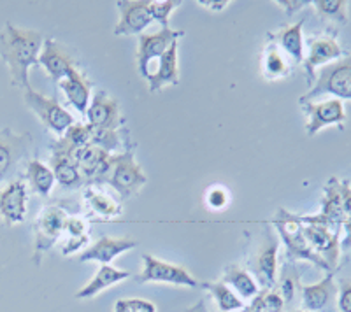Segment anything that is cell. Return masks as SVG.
<instances>
[{"label": "cell", "instance_id": "18", "mask_svg": "<svg viewBox=\"0 0 351 312\" xmlns=\"http://www.w3.org/2000/svg\"><path fill=\"white\" fill-rule=\"evenodd\" d=\"M27 216V183L14 179L0 190V218L8 226L20 224Z\"/></svg>", "mask_w": 351, "mask_h": 312}, {"label": "cell", "instance_id": "6", "mask_svg": "<svg viewBox=\"0 0 351 312\" xmlns=\"http://www.w3.org/2000/svg\"><path fill=\"white\" fill-rule=\"evenodd\" d=\"M143 261L144 268L136 277L137 283H167V285L184 286V288H200L199 281L184 267L162 261L148 252L143 255Z\"/></svg>", "mask_w": 351, "mask_h": 312}, {"label": "cell", "instance_id": "7", "mask_svg": "<svg viewBox=\"0 0 351 312\" xmlns=\"http://www.w3.org/2000/svg\"><path fill=\"white\" fill-rule=\"evenodd\" d=\"M184 36V30H172L171 27L162 28L160 32L155 34H141L139 36V49H137V68L139 74L148 79L149 76V64L155 58H160L172 42Z\"/></svg>", "mask_w": 351, "mask_h": 312}, {"label": "cell", "instance_id": "21", "mask_svg": "<svg viewBox=\"0 0 351 312\" xmlns=\"http://www.w3.org/2000/svg\"><path fill=\"white\" fill-rule=\"evenodd\" d=\"M137 240L134 239H116V237H102L93 246L84 249L80 255V261H99L100 265H109L118 255L134 249Z\"/></svg>", "mask_w": 351, "mask_h": 312}, {"label": "cell", "instance_id": "42", "mask_svg": "<svg viewBox=\"0 0 351 312\" xmlns=\"http://www.w3.org/2000/svg\"><path fill=\"white\" fill-rule=\"evenodd\" d=\"M241 312H262V311H260V309H256L255 305L250 304V305H247V307H244Z\"/></svg>", "mask_w": 351, "mask_h": 312}, {"label": "cell", "instance_id": "10", "mask_svg": "<svg viewBox=\"0 0 351 312\" xmlns=\"http://www.w3.org/2000/svg\"><path fill=\"white\" fill-rule=\"evenodd\" d=\"M67 214L60 205H48L44 207L39 218L36 220V260L39 261L40 255L51 249L56 240L64 232Z\"/></svg>", "mask_w": 351, "mask_h": 312}, {"label": "cell", "instance_id": "30", "mask_svg": "<svg viewBox=\"0 0 351 312\" xmlns=\"http://www.w3.org/2000/svg\"><path fill=\"white\" fill-rule=\"evenodd\" d=\"M200 288L208 289L213 296H215L216 304H218L219 311L221 312H234V311H243L244 304L236 293L232 291L227 285H223L221 281H216V283H200Z\"/></svg>", "mask_w": 351, "mask_h": 312}, {"label": "cell", "instance_id": "26", "mask_svg": "<svg viewBox=\"0 0 351 312\" xmlns=\"http://www.w3.org/2000/svg\"><path fill=\"white\" fill-rule=\"evenodd\" d=\"M49 161H51V170L53 174H55V181H58L60 186H64V188L74 190L80 188L83 183H86L84 177L81 176L77 165L74 164L69 156L51 151Z\"/></svg>", "mask_w": 351, "mask_h": 312}, {"label": "cell", "instance_id": "13", "mask_svg": "<svg viewBox=\"0 0 351 312\" xmlns=\"http://www.w3.org/2000/svg\"><path fill=\"white\" fill-rule=\"evenodd\" d=\"M116 8L120 11V21L114 27V36H141L152 25L149 0H118Z\"/></svg>", "mask_w": 351, "mask_h": 312}, {"label": "cell", "instance_id": "36", "mask_svg": "<svg viewBox=\"0 0 351 312\" xmlns=\"http://www.w3.org/2000/svg\"><path fill=\"white\" fill-rule=\"evenodd\" d=\"M114 312H156V305L144 298H121L114 304Z\"/></svg>", "mask_w": 351, "mask_h": 312}, {"label": "cell", "instance_id": "35", "mask_svg": "<svg viewBox=\"0 0 351 312\" xmlns=\"http://www.w3.org/2000/svg\"><path fill=\"white\" fill-rule=\"evenodd\" d=\"M180 4L181 2H176V0H164V2L149 0V12H152L153 21H158V23L162 25V28H167L171 12Z\"/></svg>", "mask_w": 351, "mask_h": 312}, {"label": "cell", "instance_id": "1", "mask_svg": "<svg viewBox=\"0 0 351 312\" xmlns=\"http://www.w3.org/2000/svg\"><path fill=\"white\" fill-rule=\"evenodd\" d=\"M44 37L37 30L14 27L5 23L0 32V58L9 68L12 86L23 92L32 88L28 81V68L37 65V58L43 49Z\"/></svg>", "mask_w": 351, "mask_h": 312}, {"label": "cell", "instance_id": "43", "mask_svg": "<svg viewBox=\"0 0 351 312\" xmlns=\"http://www.w3.org/2000/svg\"><path fill=\"white\" fill-rule=\"evenodd\" d=\"M288 312H307V311H288Z\"/></svg>", "mask_w": 351, "mask_h": 312}, {"label": "cell", "instance_id": "14", "mask_svg": "<svg viewBox=\"0 0 351 312\" xmlns=\"http://www.w3.org/2000/svg\"><path fill=\"white\" fill-rule=\"evenodd\" d=\"M304 224V237L313 248V251L318 257L324 258L325 263L328 265L332 272L337 267L341 252V242H339V232L327 229L324 224L318 223H302Z\"/></svg>", "mask_w": 351, "mask_h": 312}, {"label": "cell", "instance_id": "8", "mask_svg": "<svg viewBox=\"0 0 351 312\" xmlns=\"http://www.w3.org/2000/svg\"><path fill=\"white\" fill-rule=\"evenodd\" d=\"M299 104L302 107L304 114L307 116L306 133L309 137L318 133L319 130L324 127H328V125H337L341 130L344 129L346 111H344L343 101H339V99H328V101L318 102V104L299 101Z\"/></svg>", "mask_w": 351, "mask_h": 312}, {"label": "cell", "instance_id": "11", "mask_svg": "<svg viewBox=\"0 0 351 312\" xmlns=\"http://www.w3.org/2000/svg\"><path fill=\"white\" fill-rule=\"evenodd\" d=\"M302 223H318L324 224L327 229L339 232L344 224V207H343V196L339 190V179L332 177L325 184V195L322 200V211L315 216H300Z\"/></svg>", "mask_w": 351, "mask_h": 312}, {"label": "cell", "instance_id": "40", "mask_svg": "<svg viewBox=\"0 0 351 312\" xmlns=\"http://www.w3.org/2000/svg\"><path fill=\"white\" fill-rule=\"evenodd\" d=\"M184 312H211V311H209V309H208L206 302L199 300L195 305H192V307H188Z\"/></svg>", "mask_w": 351, "mask_h": 312}, {"label": "cell", "instance_id": "15", "mask_svg": "<svg viewBox=\"0 0 351 312\" xmlns=\"http://www.w3.org/2000/svg\"><path fill=\"white\" fill-rule=\"evenodd\" d=\"M32 146L28 133H14L11 129L0 130V184L16 168Z\"/></svg>", "mask_w": 351, "mask_h": 312}, {"label": "cell", "instance_id": "16", "mask_svg": "<svg viewBox=\"0 0 351 312\" xmlns=\"http://www.w3.org/2000/svg\"><path fill=\"white\" fill-rule=\"evenodd\" d=\"M343 56V48L335 40V34H325V36L313 37L309 40V55L302 62L304 70H306V81L309 86H313L316 79V68L319 65H327V62L339 60Z\"/></svg>", "mask_w": 351, "mask_h": 312}, {"label": "cell", "instance_id": "37", "mask_svg": "<svg viewBox=\"0 0 351 312\" xmlns=\"http://www.w3.org/2000/svg\"><path fill=\"white\" fill-rule=\"evenodd\" d=\"M337 309L339 312H351V279H341L337 285Z\"/></svg>", "mask_w": 351, "mask_h": 312}, {"label": "cell", "instance_id": "19", "mask_svg": "<svg viewBox=\"0 0 351 312\" xmlns=\"http://www.w3.org/2000/svg\"><path fill=\"white\" fill-rule=\"evenodd\" d=\"M302 305L307 312H328L337 302V285L334 283V272H328L316 285L300 286Z\"/></svg>", "mask_w": 351, "mask_h": 312}, {"label": "cell", "instance_id": "17", "mask_svg": "<svg viewBox=\"0 0 351 312\" xmlns=\"http://www.w3.org/2000/svg\"><path fill=\"white\" fill-rule=\"evenodd\" d=\"M37 65H43L55 83H60L72 67H76V58L72 56L67 46L55 39H44L43 49L37 58Z\"/></svg>", "mask_w": 351, "mask_h": 312}, {"label": "cell", "instance_id": "25", "mask_svg": "<svg viewBox=\"0 0 351 312\" xmlns=\"http://www.w3.org/2000/svg\"><path fill=\"white\" fill-rule=\"evenodd\" d=\"M221 283L227 285L232 291L237 293L244 300H253L260 293V286L256 285V281L239 265H228L225 268Z\"/></svg>", "mask_w": 351, "mask_h": 312}, {"label": "cell", "instance_id": "34", "mask_svg": "<svg viewBox=\"0 0 351 312\" xmlns=\"http://www.w3.org/2000/svg\"><path fill=\"white\" fill-rule=\"evenodd\" d=\"M341 196H343V207H344V230H346V237L341 242L343 251H350L351 249V186L350 181H339Z\"/></svg>", "mask_w": 351, "mask_h": 312}, {"label": "cell", "instance_id": "4", "mask_svg": "<svg viewBox=\"0 0 351 312\" xmlns=\"http://www.w3.org/2000/svg\"><path fill=\"white\" fill-rule=\"evenodd\" d=\"M322 95H334L339 101H351V55L316 70V79L311 90L300 96L299 101L311 102L313 99Z\"/></svg>", "mask_w": 351, "mask_h": 312}, {"label": "cell", "instance_id": "23", "mask_svg": "<svg viewBox=\"0 0 351 312\" xmlns=\"http://www.w3.org/2000/svg\"><path fill=\"white\" fill-rule=\"evenodd\" d=\"M304 20H299L293 25H287L276 34H269L267 39L272 40V44L283 48L285 53L290 56L293 64L304 62V39H302Z\"/></svg>", "mask_w": 351, "mask_h": 312}, {"label": "cell", "instance_id": "38", "mask_svg": "<svg viewBox=\"0 0 351 312\" xmlns=\"http://www.w3.org/2000/svg\"><path fill=\"white\" fill-rule=\"evenodd\" d=\"M206 200L213 209H223L228 202V195L221 186H213L206 195Z\"/></svg>", "mask_w": 351, "mask_h": 312}, {"label": "cell", "instance_id": "28", "mask_svg": "<svg viewBox=\"0 0 351 312\" xmlns=\"http://www.w3.org/2000/svg\"><path fill=\"white\" fill-rule=\"evenodd\" d=\"M315 11L322 21L332 27L348 25V2L346 0H315Z\"/></svg>", "mask_w": 351, "mask_h": 312}, {"label": "cell", "instance_id": "32", "mask_svg": "<svg viewBox=\"0 0 351 312\" xmlns=\"http://www.w3.org/2000/svg\"><path fill=\"white\" fill-rule=\"evenodd\" d=\"M278 289H280L281 296H283L285 305H290L291 302L295 300L297 291H300V274L297 267L291 261H287L281 270L280 283H278Z\"/></svg>", "mask_w": 351, "mask_h": 312}, {"label": "cell", "instance_id": "12", "mask_svg": "<svg viewBox=\"0 0 351 312\" xmlns=\"http://www.w3.org/2000/svg\"><path fill=\"white\" fill-rule=\"evenodd\" d=\"M278 240L272 235L271 230H265L260 248L253 258L252 268L255 272L256 281L262 289L276 288V279H278Z\"/></svg>", "mask_w": 351, "mask_h": 312}, {"label": "cell", "instance_id": "3", "mask_svg": "<svg viewBox=\"0 0 351 312\" xmlns=\"http://www.w3.org/2000/svg\"><path fill=\"white\" fill-rule=\"evenodd\" d=\"M274 226L280 233L281 240L287 246V258L288 261L295 260H306L309 263L316 265L318 268H324L327 272H332L328 265L325 263L324 258L318 257L313 248L309 246V242L304 237V224L300 221V216L297 214H291V212L280 209L278 214H276Z\"/></svg>", "mask_w": 351, "mask_h": 312}, {"label": "cell", "instance_id": "33", "mask_svg": "<svg viewBox=\"0 0 351 312\" xmlns=\"http://www.w3.org/2000/svg\"><path fill=\"white\" fill-rule=\"evenodd\" d=\"M64 230H67L69 240L67 246L62 249V252H64L65 257H69V255H72L74 251H77L84 242H88L86 223H84L81 218H67V220H65Z\"/></svg>", "mask_w": 351, "mask_h": 312}, {"label": "cell", "instance_id": "41", "mask_svg": "<svg viewBox=\"0 0 351 312\" xmlns=\"http://www.w3.org/2000/svg\"><path fill=\"white\" fill-rule=\"evenodd\" d=\"M200 4H202L204 8L213 9V11H221V9H225V5H227L228 2L225 0V2H200Z\"/></svg>", "mask_w": 351, "mask_h": 312}, {"label": "cell", "instance_id": "5", "mask_svg": "<svg viewBox=\"0 0 351 312\" xmlns=\"http://www.w3.org/2000/svg\"><path fill=\"white\" fill-rule=\"evenodd\" d=\"M23 101L30 111H34L37 118L43 121V125L51 132L62 133L67 132L69 127L74 125V118L67 109L60 105L55 96H46L43 93L36 92L34 88L23 92Z\"/></svg>", "mask_w": 351, "mask_h": 312}, {"label": "cell", "instance_id": "9", "mask_svg": "<svg viewBox=\"0 0 351 312\" xmlns=\"http://www.w3.org/2000/svg\"><path fill=\"white\" fill-rule=\"evenodd\" d=\"M86 120L93 130L100 132H118L123 123L120 104L102 90L93 95V101L88 105Z\"/></svg>", "mask_w": 351, "mask_h": 312}, {"label": "cell", "instance_id": "39", "mask_svg": "<svg viewBox=\"0 0 351 312\" xmlns=\"http://www.w3.org/2000/svg\"><path fill=\"white\" fill-rule=\"evenodd\" d=\"M278 4L283 5V8L287 9V14H290V16H291L293 12L299 11V9H302L304 5H307L309 2H302V0H299V2H288V0H280Z\"/></svg>", "mask_w": 351, "mask_h": 312}, {"label": "cell", "instance_id": "31", "mask_svg": "<svg viewBox=\"0 0 351 312\" xmlns=\"http://www.w3.org/2000/svg\"><path fill=\"white\" fill-rule=\"evenodd\" d=\"M288 74H290V64L285 60L278 46L269 44L263 51V76L267 79H281Z\"/></svg>", "mask_w": 351, "mask_h": 312}, {"label": "cell", "instance_id": "20", "mask_svg": "<svg viewBox=\"0 0 351 312\" xmlns=\"http://www.w3.org/2000/svg\"><path fill=\"white\" fill-rule=\"evenodd\" d=\"M58 84L64 90L69 104L74 105L80 114L86 116V109L92 102V81L88 79L80 68L72 67L67 76Z\"/></svg>", "mask_w": 351, "mask_h": 312}, {"label": "cell", "instance_id": "27", "mask_svg": "<svg viewBox=\"0 0 351 312\" xmlns=\"http://www.w3.org/2000/svg\"><path fill=\"white\" fill-rule=\"evenodd\" d=\"M25 177L30 183L34 192L40 196H48L55 184V174L48 165H44L39 158H34L27 164V172Z\"/></svg>", "mask_w": 351, "mask_h": 312}, {"label": "cell", "instance_id": "2", "mask_svg": "<svg viewBox=\"0 0 351 312\" xmlns=\"http://www.w3.org/2000/svg\"><path fill=\"white\" fill-rule=\"evenodd\" d=\"M146 183L148 176L136 161L132 149H127L121 155L109 156L104 172L97 177L93 184H108L121 196H132L139 193Z\"/></svg>", "mask_w": 351, "mask_h": 312}, {"label": "cell", "instance_id": "29", "mask_svg": "<svg viewBox=\"0 0 351 312\" xmlns=\"http://www.w3.org/2000/svg\"><path fill=\"white\" fill-rule=\"evenodd\" d=\"M84 200H86V204L90 205V209L95 212L97 216L104 218V220L118 218L121 216V212H123L121 205L118 204V202L112 200L111 196L106 195V193L102 192H97V190L93 188H88L86 192H84Z\"/></svg>", "mask_w": 351, "mask_h": 312}, {"label": "cell", "instance_id": "24", "mask_svg": "<svg viewBox=\"0 0 351 312\" xmlns=\"http://www.w3.org/2000/svg\"><path fill=\"white\" fill-rule=\"evenodd\" d=\"M132 274L128 270H118V268L111 267V265H100V268L97 270L95 277H93L88 285H84L80 291L76 293L77 300H88V298H93L99 293H102L104 289L111 288L116 283H121V281L128 279Z\"/></svg>", "mask_w": 351, "mask_h": 312}, {"label": "cell", "instance_id": "22", "mask_svg": "<svg viewBox=\"0 0 351 312\" xmlns=\"http://www.w3.org/2000/svg\"><path fill=\"white\" fill-rule=\"evenodd\" d=\"M178 40L172 42L171 48L158 58V67L148 76L149 92L156 93L167 86V84L180 83V64H178Z\"/></svg>", "mask_w": 351, "mask_h": 312}]
</instances>
